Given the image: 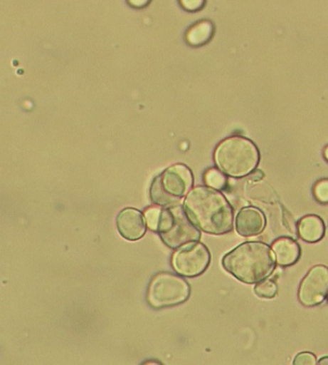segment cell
<instances>
[{
	"instance_id": "cell-1",
	"label": "cell",
	"mask_w": 328,
	"mask_h": 365,
	"mask_svg": "<svg viewBox=\"0 0 328 365\" xmlns=\"http://www.w3.org/2000/svg\"><path fill=\"white\" fill-rule=\"evenodd\" d=\"M183 207L191 221L206 234L219 236L233 230V208L218 190L198 185L189 192Z\"/></svg>"
},
{
	"instance_id": "cell-2",
	"label": "cell",
	"mask_w": 328,
	"mask_h": 365,
	"mask_svg": "<svg viewBox=\"0 0 328 365\" xmlns=\"http://www.w3.org/2000/svg\"><path fill=\"white\" fill-rule=\"evenodd\" d=\"M275 258L270 245L258 241H248L226 254L221 264L238 281L257 284L272 274L276 267Z\"/></svg>"
},
{
	"instance_id": "cell-3",
	"label": "cell",
	"mask_w": 328,
	"mask_h": 365,
	"mask_svg": "<svg viewBox=\"0 0 328 365\" xmlns=\"http://www.w3.org/2000/svg\"><path fill=\"white\" fill-rule=\"evenodd\" d=\"M214 161L226 176L243 178L257 170L259 149L249 138L231 136L219 143L214 151Z\"/></svg>"
},
{
	"instance_id": "cell-4",
	"label": "cell",
	"mask_w": 328,
	"mask_h": 365,
	"mask_svg": "<svg viewBox=\"0 0 328 365\" xmlns=\"http://www.w3.org/2000/svg\"><path fill=\"white\" fill-rule=\"evenodd\" d=\"M194 185V175L185 164H174L153 179L150 198L161 208L179 204Z\"/></svg>"
},
{
	"instance_id": "cell-5",
	"label": "cell",
	"mask_w": 328,
	"mask_h": 365,
	"mask_svg": "<svg viewBox=\"0 0 328 365\" xmlns=\"http://www.w3.org/2000/svg\"><path fill=\"white\" fill-rule=\"evenodd\" d=\"M157 232L164 245L174 250L201 238L199 228L191 221L184 207L179 204L163 208Z\"/></svg>"
},
{
	"instance_id": "cell-6",
	"label": "cell",
	"mask_w": 328,
	"mask_h": 365,
	"mask_svg": "<svg viewBox=\"0 0 328 365\" xmlns=\"http://www.w3.org/2000/svg\"><path fill=\"white\" fill-rule=\"evenodd\" d=\"M191 294V286L184 277L170 272H159L148 286L147 300L154 309L182 304Z\"/></svg>"
},
{
	"instance_id": "cell-7",
	"label": "cell",
	"mask_w": 328,
	"mask_h": 365,
	"mask_svg": "<svg viewBox=\"0 0 328 365\" xmlns=\"http://www.w3.org/2000/svg\"><path fill=\"white\" fill-rule=\"evenodd\" d=\"M210 262V251L199 241L182 245L176 250L171 257L174 270L185 277H199L208 269Z\"/></svg>"
},
{
	"instance_id": "cell-8",
	"label": "cell",
	"mask_w": 328,
	"mask_h": 365,
	"mask_svg": "<svg viewBox=\"0 0 328 365\" xmlns=\"http://www.w3.org/2000/svg\"><path fill=\"white\" fill-rule=\"evenodd\" d=\"M328 296V268L323 264L312 267L302 279L298 300L305 307H317Z\"/></svg>"
},
{
	"instance_id": "cell-9",
	"label": "cell",
	"mask_w": 328,
	"mask_h": 365,
	"mask_svg": "<svg viewBox=\"0 0 328 365\" xmlns=\"http://www.w3.org/2000/svg\"><path fill=\"white\" fill-rule=\"evenodd\" d=\"M117 230L122 238L129 241H137L147 232V222L144 213L138 209L125 208L118 213L116 219Z\"/></svg>"
},
{
	"instance_id": "cell-10",
	"label": "cell",
	"mask_w": 328,
	"mask_h": 365,
	"mask_svg": "<svg viewBox=\"0 0 328 365\" xmlns=\"http://www.w3.org/2000/svg\"><path fill=\"white\" fill-rule=\"evenodd\" d=\"M236 232L242 237H255L265 228L266 220L263 212L255 207H245L236 215Z\"/></svg>"
},
{
	"instance_id": "cell-11",
	"label": "cell",
	"mask_w": 328,
	"mask_h": 365,
	"mask_svg": "<svg viewBox=\"0 0 328 365\" xmlns=\"http://www.w3.org/2000/svg\"><path fill=\"white\" fill-rule=\"evenodd\" d=\"M276 262L280 266L287 267L295 264L300 257V247L295 240L289 237H281L273 242Z\"/></svg>"
},
{
	"instance_id": "cell-12",
	"label": "cell",
	"mask_w": 328,
	"mask_h": 365,
	"mask_svg": "<svg viewBox=\"0 0 328 365\" xmlns=\"http://www.w3.org/2000/svg\"><path fill=\"white\" fill-rule=\"evenodd\" d=\"M297 234L306 242H317L325 235V224L317 215H306L298 222Z\"/></svg>"
},
{
	"instance_id": "cell-13",
	"label": "cell",
	"mask_w": 328,
	"mask_h": 365,
	"mask_svg": "<svg viewBox=\"0 0 328 365\" xmlns=\"http://www.w3.org/2000/svg\"><path fill=\"white\" fill-rule=\"evenodd\" d=\"M214 25L210 21L196 23L187 31L185 40L191 46H202L208 43L214 35Z\"/></svg>"
},
{
	"instance_id": "cell-14",
	"label": "cell",
	"mask_w": 328,
	"mask_h": 365,
	"mask_svg": "<svg viewBox=\"0 0 328 365\" xmlns=\"http://www.w3.org/2000/svg\"><path fill=\"white\" fill-rule=\"evenodd\" d=\"M204 182L208 187H213V189L221 190L226 187L227 178L219 168L218 170L217 168H210L204 174Z\"/></svg>"
},
{
	"instance_id": "cell-15",
	"label": "cell",
	"mask_w": 328,
	"mask_h": 365,
	"mask_svg": "<svg viewBox=\"0 0 328 365\" xmlns=\"http://www.w3.org/2000/svg\"><path fill=\"white\" fill-rule=\"evenodd\" d=\"M253 290L260 298L272 299L276 296L278 287H277L275 282L270 281V279H263V281L257 283Z\"/></svg>"
},
{
	"instance_id": "cell-16",
	"label": "cell",
	"mask_w": 328,
	"mask_h": 365,
	"mask_svg": "<svg viewBox=\"0 0 328 365\" xmlns=\"http://www.w3.org/2000/svg\"><path fill=\"white\" fill-rule=\"evenodd\" d=\"M313 195L321 204H328V178L321 179L315 183Z\"/></svg>"
},
{
	"instance_id": "cell-17",
	"label": "cell",
	"mask_w": 328,
	"mask_h": 365,
	"mask_svg": "<svg viewBox=\"0 0 328 365\" xmlns=\"http://www.w3.org/2000/svg\"><path fill=\"white\" fill-rule=\"evenodd\" d=\"M161 209L159 207H150L144 211V217H146L147 225L150 230H157L159 226V217H161Z\"/></svg>"
},
{
	"instance_id": "cell-18",
	"label": "cell",
	"mask_w": 328,
	"mask_h": 365,
	"mask_svg": "<svg viewBox=\"0 0 328 365\" xmlns=\"http://www.w3.org/2000/svg\"><path fill=\"white\" fill-rule=\"evenodd\" d=\"M181 7L189 12L200 11L206 5V0H179Z\"/></svg>"
},
{
	"instance_id": "cell-19",
	"label": "cell",
	"mask_w": 328,
	"mask_h": 365,
	"mask_svg": "<svg viewBox=\"0 0 328 365\" xmlns=\"http://www.w3.org/2000/svg\"><path fill=\"white\" fill-rule=\"evenodd\" d=\"M317 360L312 352H300L294 359V365H314L317 364Z\"/></svg>"
},
{
	"instance_id": "cell-20",
	"label": "cell",
	"mask_w": 328,
	"mask_h": 365,
	"mask_svg": "<svg viewBox=\"0 0 328 365\" xmlns=\"http://www.w3.org/2000/svg\"><path fill=\"white\" fill-rule=\"evenodd\" d=\"M127 4L135 9H144L150 5L151 0H127Z\"/></svg>"
},
{
	"instance_id": "cell-21",
	"label": "cell",
	"mask_w": 328,
	"mask_h": 365,
	"mask_svg": "<svg viewBox=\"0 0 328 365\" xmlns=\"http://www.w3.org/2000/svg\"><path fill=\"white\" fill-rule=\"evenodd\" d=\"M264 174L261 172V170H253L250 175H249L248 179L249 181H253V182H257V181L261 180L263 178Z\"/></svg>"
},
{
	"instance_id": "cell-22",
	"label": "cell",
	"mask_w": 328,
	"mask_h": 365,
	"mask_svg": "<svg viewBox=\"0 0 328 365\" xmlns=\"http://www.w3.org/2000/svg\"><path fill=\"white\" fill-rule=\"evenodd\" d=\"M317 362L319 363V364H328V356H323V358L319 359Z\"/></svg>"
},
{
	"instance_id": "cell-23",
	"label": "cell",
	"mask_w": 328,
	"mask_h": 365,
	"mask_svg": "<svg viewBox=\"0 0 328 365\" xmlns=\"http://www.w3.org/2000/svg\"><path fill=\"white\" fill-rule=\"evenodd\" d=\"M324 158H325L326 161L328 162V146L324 149Z\"/></svg>"
}]
</instances>
